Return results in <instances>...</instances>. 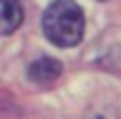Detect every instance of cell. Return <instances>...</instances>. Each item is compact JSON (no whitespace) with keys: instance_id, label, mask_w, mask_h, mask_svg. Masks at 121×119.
<instances>
[{"instance_id":"6da1fadb","label":"cell","mask_w":121,"mask_h":119,"mask_svg":"<svg viewBox=\"0 0 121 119\" xmlns=\"http://www.w3.org/2000/svg\"><path fill=\"white\" fill-rule=\"evenodd\" d=\"M42 30L49 42L74 47L84 35V13L74 0H54L42 15Z\"/></svg>"},{"instance_id":"7a4b0ae2","label":"cell","mask_w":121,"mask_h":119,"mask_svg":"<svg viewBox=\"0 0 121 119\" xmlns=\"http://www.w3.org/2000/svg\"><path fill=\"white\" fill-rule=\"evenodd\" d=\"M59 74H62V64H59L54 57H40L37 62L30 64V79L35 84H45V87H49Z\"/></svg>"},{"instance_id":"3957f363","label":"cell","mask_w":121,"mask_h":119,"mask_svg":"<svg viewBox=\"0 0 121 119\" xmlns=\"http://www.w3.org/2000/svg\"><path fill=\"white\" fill-rule=\"evenodd\" d=\"M0 32L10 35L20 27L22 23V8H20V0H0Z\"/></svg>"}]
</instances>
